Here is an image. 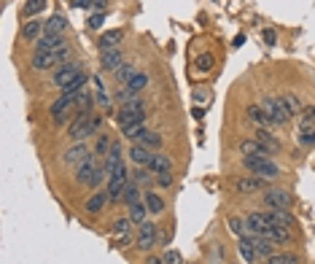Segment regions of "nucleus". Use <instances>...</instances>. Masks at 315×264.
<instances>
[{"instance_id": "obj_47", "label": "nucleus", "mask_w": 315, "mask_h": 264, "mask_svg": "<svg viewBox=\"0 0 315 264\" xmlns=\"http://www.w3.org/2000/svg\"><path fill=\"white\" fill-rule=\"evenodd\" d=\"M165 264H183V256H180L178 251H170V248H167V253H165Z\"/></svg>"}, {"instance_id": "obj_3", "label": "nucleus", "mask_w": 315, "mask_h": 264, "mask_svg": "<svg viewBox=\"0 0 315 264\" xmlns=\"http://www.w3.org/2000/svg\"><path fill=\"white\" fill-rule=\"evenodd\" d=\"M261 105H264V111H267V113H270L272 124L283 127V124H288V121H291V113H288V108H285L283 97H264Z\"/></svg>"}, {"instance_id": "obj_29", "label": "nucleus", "mask_w": 315, "mask_h": 264, "mask_svg": "<svg viewBox=\"0 0 315 264\" xmlns=\"http://www.w3.org/2000/svg\"><path fill=\"white\" fill-rule=\"evenodd\" d=\"M143 197H146L143 202H146L148 213H162V210H165V200H162L156 192H148V194H143Z\"/></svg>"}, {"instance_id": "obj_31", "label": "nucleus", "mask_w": 315, "mask_h": 264, "mask_svg": "<svg viewBox=\"0 0 315 264\" xmlns=\"http://www.w3.org/2000/svg\"><path fill=\"white\" fill-rule=\"evenodd\" d=\"M92 84H94V92H97V102L105 108V111H111V97H108V92H105V87H102V81L94 75L92 78Z\"/></svg>"}, {"instance_id": "obj_32", "label": "nucleus", "mask_w": 315, "mask_h": 264, "mask_svg": "<svg viewBox=\"0 0 315 264\" xmlns=\"http://www.w3.org/2000/svg\"><path fill=\"white\" fill-rule=\"evenodd\" d=\"M121 132H124V138H129V140H140L146 135V124H143V121H135V124H129V127H121Z\"/></svg>"}, {"instance_id": "obj_40", "label": "nucleus", "mask_w": 315, "mask_h": 264, "mask_svg": "<svg viewBox=\"0 0 315 264\" xmlns=\"http://www.w3.org/2000/svg\"><path fill=\"white\" fill-rule=\"evenodd\" d=\"M132 75H135V68H132V65H121V68L116 70V78H119V84H129Z\"/></svg>"}, {"instance_id": "obj_22", "label": "nucleus", "mask_w": 315, "mask_h": 264, "mask_svg": "<svg viewBox=\"0 0 315 264\" xmlns=\"http://www.w3.org/2000/svg\"><path fill=\"white\" fill-rule=\"evenodd\" d=\"M46 33V22H41V19H30V22L24 24V30H22V35L27 38V41H38Z\"/></svg>"}, {"instance_id": "obj_6", "label": "nucleus", "mask_w": 315, "mask_h": 264, "mask_svg": "<svg viewBox=\"0 0 315 264\" xmlns=\"http://www.w3.org/2000/svg\"><path fill=\"white\" fill-rule=\"evenodd\" d=\"M264 202H267L270 210H288L291 202H294V197L288 192H280V189H270L267 197H264Z\"/></svg>"}, {"instance_id": "obj_42", "label": "nucleus", "mask_w": 315, "mask_h": 264, "mask_svg": "<svg viewBox=\"0 0 315 264\" xmlns=\"http://www.w3.org/2000/svg\"><path fill=\"white\" fill-rule=\"evenodd\" d=\"M297 138H299V143H304V146H315V129H299Z\"/></svg>"}, {"instance_id": "obj_30", "label": "nucleus", "mask_w": 315, "mask_h": 264, "mask_svg": "<svg viewBox=\"0 0 315 264\" xmlns=\"http://www.w3.org/2000/svg\"><path fill=\"white\" fill-rule=\"evenodd\" d=\"M121 202H127V205L140 202V189H138L135 181H129V183H127V189H124V194H121Z\"/></svg>"}, {"instance_id": "obj_50", "label": "nucleus", "mask_w": 315, "mask_h": 264, "mask_svg": "<svg viewBox=\"0 0 315 264\" xmlns=\"http://www.w3.org/2000/svg\"><path fill=\"white\" fill-rule=\"evenodd\" d=\"M156 183L162 189H170V186H173V175H156Z\"/></svg>"}, {"instance_id": "obj_1", "label": "nucleus", "mask_w": 315, "mask_h": 264, "mask_svg": "<svg viewBox=\"0 0 315 264\" xmlns=\"http://www.w3.org/2000/svg\"><path fill=\"white\" fill-rule=\"evenodd\" d=\"M243 165L251 175H259L264 181H270V178H278L280 175V167L270 162L267 156H243Z\"/></svg>"}, {"instance_id": "obj_11", "label": "nucleus", "mask_w": 315, "mask_h": 264, "mask_svg": "<svg viewBox=\"0 0 315 264\" xmlns=\"http://www.w3.org/2000/svg\"><path fill=\"white\" fill-rule=\"evenodd\" d=\"M121 41H124V33L121 30H105L100 35L97 46H100V51H113V49H119V46H121Z\"/></svg>"}, {"instance_id": "obj_10", "label": "nucleus", "mask_w": 315, "mask_h": 264, "mask_svg": "<svg viewBox=\"0 0 315 264\" xmlns=\"http://www.w3.org/2000/svg\"><path fill=\"white\" fill-rule=\"evenodd\" d=\"M264 237H270L275 245H283V243H291L294 234H291V226H283V224H272L270 229L264 232Z\"/></svg>"}, {"instance_id": "obj_14", "label": "nucleus", "mask_w": 315, "mask_h": 264, "mask_svg": "<svg viewBox=\"0 0 315 264\" xmlns=\"http://www.w3.org/2000/svg\"><path fill=\"white\" fill-rule=\"evenodd\" d=\"M94 170H97V167H94V159L89 156V159H84V162L81 165H75V181H78V183H92V175H94Z\"/></svg>"}, {"instance_id": "obj_4", "label": "nucleus", "mask_w": 315, "mask_h": 264, "mask_svg": "<svg viewBox=\"0 0 315 264\" xmlns=\"http://www.w3.org/2000/svg\"><path fill=\"white\" fill-rule=\"evenodd\" d=\"M81 75V65L78 62H65L62 68H57V73H54V87H60V89H65L68 84H73L75 78Z\"/></svg>"}, {"instance_id": "obj_13", "label": "nucleus", "mask_w": 315, "mask_h": 264, "mask_svg": "<svg viewBox=\"0 0 315 264\" xmlns=\"http://www.w3.org/2000/svg\"><path fill=\"white\" fill-rule=\"evenodd\" d=\"M245 226L251 234H264L267 229H270V221H267V213H251L245 219Z\"/></svg>"}, {"instance_id": "obj_16", "label": "nucleus", "mask_w": 315, "mask_h": 264, "mask_svg": "<svg viewBox=\"0 0 315 264\" xmlns=\"http://www.w3.org/2000/svg\"><path fill=\"white\" fill-rule=\"evenodd\" d=\"M100 65H102V70H113L116 73L121 65H124V60H121V51L119 49H113V51H102L100 54Z\"/></svg>"}, {"instance_id": "obj_20", "label": "nucleus", "mask_w": 315, "mask_h": 264, "mask_svg": "<svg viewBox=\"0 0 315 264\" xmlns=\"http://www.w3.org/2000/svg\"><path fill=\"white\" fill-rule=\"evenodd\" d=\"M151 156H154V154H151V148H146L143 143H135V146L129 148V159H132L138 167H146Z\"/></svg>"}, {"instance_id": "obj_39", "label": "nucleus", "mask_w": 315, "mask_h": 264, "mask_svg": "<svg viewBox=\"0 0 315 264\" xmlns=\"http://www.w3.org/2000/svg\"><path fill=\"white\" fill-rule=\"evenodd\" d=\"M129 226H132V219H129V216H119V219L113 221V232H116V234L129 232Z\"/></svg>"}, {"instance_id": "obj_34", "label": "nucleus", "mask_w": 315, "mask_h": 264, "mask_svg": "<svg viewBox=\"0 0 315 264\" xmlns=\"http://www.w3.org/2000/svg\"><path fill=\"white\" fill-rule=\"evenodd\" d=\"M138 143H143L146 148L154 151V148H159V146H162V135H159V132H148V129H146V135H143V138L138 140Z\"/></svg>"}, {"instance_id": "obj_15", "label": "nucleus", "mask_w": 315, "mask_h": 264, "mask_svg": "<svg viewBox=\"0 0 315 264\" xmlns=\"http://www.w3.org/2000/svg\"><path fill=\"white\" fill-rule=\"evenodd\" d=\"M237 248H240L243 259H245V261H251V264H256V261L261 259V256H259V251H256V245L251 243V234H243L240 243H237Z\"/></svg>"}, {"instance_id": "obj_35", "label": "nucleus", "mask_w": 315, "mask_h": 264, "mask_svg": "<svg viewBox=\"0 0 315 264\" xmlns=\"http://www.w3.org/2000/svg\"><path fill=\"white\" fill-rule=\"evenodd\" d=\"M299 129H315V108H312V105H307V108L302 111Z\"/></svg>"}, {"instance_id": "obj_38", "label": "nucleus", "mask_w": 315, "mask_h": 264, "mask_svg": "<svg viewBox=\"0 0 315 264\" xmlns=\"http://www.w3.org/2000/svg\"><path fill=\"white\" fill-rule=\"evenodd\" d=\"M229 229H232L234 234H240V237H243V234H245V229H248V226H245V221L243 219H237V216H229Z\"/></svg>"}, {"instance_id": "obj_51", "label": "nucleus", "mask_w": 315, "mask_h": 264, "mask_svg": "<svg viewBox=\"0 0 315 264\" xmlns=\"http://www.w3.org/2000/svg\"><path fill=\"white\" fill-rule=\"evenodd\" d=\"M264 43L267 46H275V30H264Z\"/></svg>"}, {"instance_id": "obj_45", "label": "nucleus", "mask_w": 315, "mask_h": 264, "mask_svg": "<svg viewBox=\"0 0 315 264\" xmlns=\"http://www.w3.org/2000/svg\"><path fill=\"white\" fill-rule=\"evenodd\" d=\"M43 6H46V0H27V6H24V14H38Z\"/></svg>"}, {"instance_id": "obj_53", "label": "nucleus", "mask_w": 315, "mask_h": 264, "mask_svg": "<svg viewBox=\"0 0 315 264\" xmlns=\"http://www.w3.org/2000/svg\"><path fill=\"white\" fill-rule=\"evenodd\" d=\"M159 243H162V245H167V243H170V234H165V232H159Z\"/></svg>"}, {"instance_id": "obj_52", "label": "nucleus", "mask_w": 315, "mask_h": 264, "mask_svg": "<svg viewBox=\"0 0 315 264\" xmlns=\"http://www.w3.org/2000/svg\"><path fill=\"white\" fill-rule=\"evenodd\" d=\"M146 264H165V256H148Z\"/></svg>"}, {"instance_id": "obj_12", "label": "nucleus", "mask_w": 315, "mask_h": 264, "mask_svg": "<svg viewBox=\"0 0 315 264\" xmlns=\"http://www.w3.org/2000/svg\"><path fill=\"white\" fill-rule=\"evenodd\" d=\"M146 170H148L151 175H170V170H173V167H170V159L165 154H154V156L148 159Z\"/></svg>"}, {"instance_id": "obj_49", "label": "nucleus", "mask_w": 315, "mask_h": 264, "mask_svg": "<svg viewBox=\"0 0 315 264\" xmlns=\"http://www.w3.org/2000/svg\"><path fill=\"white\" fill-rule=\"evenodd\" d=\"M94 3H97V0H70L73 8H94Z\"/></svg>"}, {"instance_id": "obj_18", "label": "nucleus", "mask_w": 315, "mask_h": 264, "mask_svg": "<svg viewBox=\"0 0 315 264\" xmlns=\"http://www.w3.org/2000/svg\"><path fill=\"white\" fill-rule=\"evenodd\" d=\"M251 243L256 245V251H259L261 259H270L275 253V243L270 237H264V234H251Z\"/></svg>"}, {"instance_id": "obj_33", "label": "nucleus", "mask_w": 315, "mask_h": 264, "mask_svg": "<svg viewBox=\"0 0 315 264\" xmlns=\"http://www.w3.org/2000/svg\"><path fill=\"white\" fill-rule=\"evenodd\" d=\"M127 87H129L132 92H135V94H138V92H143V89L148 87V75H146V73H135V75L129 78Z\"/></svg>"}, {"instance_id": "obj_36", "label": "nucleus", "mask_w": 315, "mask_h": 264, "mask_svg": "<svg viewBox=\"0 0 315 264\" xmlns=\"http://www.w3.org/2000/svg\"><path fill=\"white\" fill-rule=\"evenodd\" d=\"M280 97H283V102H285V108H288V113H291V116H302V105H299V100L297 97H294V94H280Z\"/></svg>"}, {"instance_id": "obj_41", "label": "nucleus", "mask_w": 315, "mask_h": 264, "mask_svg": "<svg viewBox=\"0 0 315 264\" xmlns=\"http://www.w3.org/2000/svg\"><path fill=\"white\" fill-rule=\"evenodd\" d=\"M111 146H113V140H111L108 135H100V138H97V148H94V154H108Z\"/></svg>"}, {"instance_id": "obj_25", "label": "nucleus", "mask_w": 315, "mask_h": 264, "mask_svg": "<svg viewBox=\"0 0 315 264\" xmlns=\"http://www.w3.org/2000/svg\"><path fill=\"white\" fill-rule=\"evenodd\" d=\"M256 140H261V143L270 148V151H278V148H280V140L275 138L267 127H259V129H256Z\"/></svg>"}, {"instance_id": "obj_19", "label": "nucleus", "mask_w": 315, "mask_h": 264, "mask_svg": "<svg viewBox=\"0 0 315 264\" xmlns=\"http://www.w3.org/2000/svg\"><path fill=\"white\" fill-rule=\"evenodd\" d=\"M57 65H60L57 51L54 54H33V68L35 70H51V68H57Z\"/></svg>"}, {"instance_id": "obj_27", "label": "nucleus", "mask_w": 315, "mask_h": 264, "mask_svg": "<svg viewBox=\"0 0 315 264\" xmlns=\"http://www.w3.org/2000/svg\"><path fill=\"white\" fill-rule=\"evenodd\" d=\"M105 202H111L108 200V192H97V194H92L89 200H87V210L89 213H100L102 207H105Z\"/></svg>"}, {"instance_id": "obj_5", "label": "nucleus", "mask_w": 315, "mask_h": 264, "mask_svg": "<svg viewBox=\"0 0 315 264\" xmlns=\"http://www.w3.org/2000/svg\"><path fill=\"white\" fill-rule=\"evenodd\" d=\"M156 243H159V232H156V226L151 224V221L140 224V234H138V240H135L138 248H140V251H151Z\"/></svg>"}, {"instance_id": "obj_43", "label": "nucleus", "mask_w": 315, "mask_h": 264, "mask_svg": "<svg viewBox=\"0 0 315 264\" xmlns=\"http://www.w3.org/2000/svg\"><path fill=\"white\" fill-rule=\"evenodd\" d=\"M197 68L202 70V73L213 68V54H199V57H197Z\"/></svg>"}, {"instance_id": "obj_2", "label": "nucleus", "mask_w": 315, "mask_h": 264, "mask_svg": "<svg viewBox=\"0 0 315 264\" xmlns=\"http://www.w3.org/2000/svg\"><path fill=\"white\" fill-rule=\"evenodd\" d=\"M143 116H146V105H143L140 97L129 100V102H121V108L116 113L121 127H129V124H135V121H143Z\"/></svg>"}, {"instance_id": "obj_17", "label": "nucleus", "mask_w": 315, "mask_h": 264, "mask_svg": "<svg viewBox=\"0 0 315 264\" xmlns=\"http://www.w3.org/2000/svg\"><path fill=\"white\" fill-rule=\"evenodd\" d=\"M92 154H89V151H87V146H84V143H75L73 148H68V151H65V162H68V165H81L84 162V159H89Z\"/></svg>"}, {"instance_id": "obj_48", "label": "nucleus", "mask_w": 315, "mask_h": 264, "mask_svg": "<svg viewBox=\"0 0 315 264\" xmlns=\"http://www.w3.org/2000/svg\"><path fill=\"white\" fill-rule=\"evenodd\" d=\"M116 240H119V245H135V237H132V232H121Z\"/></svg>"}, {"instance_id": "obj_26", "label": "nucleus", "mask_w": 315, "mask_h": 264, "mask_svg": "<svg viewBox=\"0 0 315 264\" xmlns=\"http://www.w3.org/2000/svg\"><path fill=\"white\" fill-rule=\"evenodd\" d=\"M129 219H132V224H146V219H148V207H146V202H135V205H129Z\"/></svg>"}, {"instance_id": "obj_24", "label": "nucleus", "mask_w": 315, "mask_h": 264, "mask_svg": "<svg viewBox=\"0 0 315 264\" xmlns=\"http://www.w3.org/2000/svg\"><path fill=\"white\" fill-rule=\"evenodd\" d=\"M248 119L256 121L259 127H267V124H272V119H270V113L264 111V105H251L248 108Z\"/></svg>"}, {"instance_id": "obj_8", "label": "nucleus", "mask_w": 315, "mask_h": 264, "mask_svg": "<svg viewBox=\"0 0 315 264\" xmlns=\"http://www.w3.org/2000/svg\"><path fill=\"white\" fill-rule=\"evenodd\" d=\"M264 189V178L259 175H248V178H240V181H234V192L237 194H256Z\"/></svg>"}, {"instance_id": "obj_7", "label": "nucleus", "mask_w": 315, "mask_h": 264, "mask_svg": "<svg viewBox=\"0 0 315 264\" xmlns=\"http://www.w3.org/2000/svg\"><path fill=\"white\" fill-rule=\"evenodd\" d=\"M65 46V41H62V35H41L35 41V54H54V51H60Z\"/></svg>"}, {"instance_id": "obj_37", "label": "nucleus", "mask_w": 315, "mask_h": 264, "mask_svg": "<svg viewBox=\"0 0 315 264\" xmlns=\"http://www.w3.org/2000/svg\"><path fill=\"white\" fill-rule=\"evenodd\" d=\"M267 264H299V256H294V253H272Z\"/></svg>"}, {"instance_id": "obj_28", "label": "nucleus", "mask_w": 315, "mask_h": 264, "mask_svg": "<svg viewBox=\"0 0 315 264\" xmlns=\"http://www.w3.org/2000/svg\"><path fill=\"white\" fill-rule=\"evenodd\" d=\"M267 221H270V226H272V224L294 226V216H291L288 210H270V213H267Z\"/></svg>"}, {"instance_id": "obj_21", "label": "nucleus", "mask_w": 315, "mask_h": 264, "mask_svg": "<svg viewBox=\"0 0 315 264\" xmlns=\"http://www.w3.org/2000/svg\"><path fill=\"white\" fill-rule=\"evenodd\" d=\"M119 165H124V162H121V146H119V143H113V146H111V151L105 154V165H102V167H105V173L111 175V173H113V170H116Z\"/></svg>"}, {"instance_id": "obj_23", "label": "nucleus", "mask_w": 315, "mask_h": 264, "mask_svg": "<svg viewBox=\"0 0 315 264\" xmlns=\"http://www.w3.org/2000/svg\"><path fill=\"white\" fill-rule=\"evenodd\" d=\"M65 27H68V19H65L62 14H54L49 22H46V35H62Z\"/></svg>"}, {"instance_id": "obj_44", "label": "nucleus", "mask_w": 315, "mask_h": 264, "mask_svg": "<svg viewBox=\"0 0 315 264\" xmlns=\"http://www.w3.org/2000/svg\"><path fill=\"white\" fill-rule=\"evenodd\" d=\"M102 24H105V11H97L89 16V30H100Z\"/></svg>"}, {"instance_id": "obj_46", "label": "nucleus", "mask_w": 315, "mask_h": 264, "mask_svg": "<svg viewBox=\"0 0 315 264\" xmlns=\"http://www.w3.org/2000/svg\"><path fill=\"white\" fill-rule=\"evenodd\" d=\"M132 181H135V183H146V181H151V173H148V170H143V167H138L135 173H132Z\"/></svg>"}, {"instance_id": "obj_9", "label": "nucleus", "mask_w": 315, "mask_h": 264, "mask_svg": "<svg viewBox=\"0 0 315 264\" xmlns=\"http://www.w3.org/2000/svg\"><path fill=\"white\" fill-rule=\"evenodd\" d=\"M240 154H243V156H270L272 151L267 148L261 140L251 138V140H240Z\"/></svg>"}]
</instances>
